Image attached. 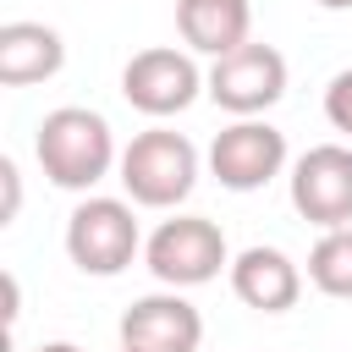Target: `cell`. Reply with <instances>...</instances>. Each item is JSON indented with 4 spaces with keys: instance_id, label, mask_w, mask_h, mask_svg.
<instances>
[{
    "instance_id": "1",
    "label": "cell",
    "mask_w": 352,
    "mask_h": 352,
    "mask_svg": "<svg viewBox=\"0 0 352 352\" xmlns=\"http://www.w3.org/2000/svg\"><path fill=\"white\" fill-rule=\"evenodd\" d=\"M33 154H38V170L66 187V192H94L110 170H121V154H116V132L99 110L88 104H60L38 121L33 132Z\"/></svg>"
},
{
    "instance_id": "2",
    "label": "cell",
    "mask_w": 352,
    "mask_h": 352,
    "mask_svg": "<svg viewBox=\"0 0 352 352\" xmlns=\"http://www.w3.org/2000/svg\"><path fill=\"white\" fill-rule=\"evenodd\" d=\"M192 182H198V148L170 126H148L121 148V187L143 209H176L192 192Z\"/></svg>"
},
{
    "instance_id": "3",
    "label": "cell",
    "mask_w": 352,
    "mask_h": 352,
    "mask_svg": "<svg viewBox=\"0 0 352 352\" xmlns=\"http://www.w3.org/2000/svg\"><path fill=\"white\" fill-rule=\"evenodd\" d=\"M143 264L154 270L160 286L187 292V286H204L220 270H231V248H226V231L209 214H170L143 242Z\"/></svg>"
},
{
    "instance_id": "4",
    "label": "cell",
    "mask_w": 352,
    "mask_h": 352,
    "mask_svg": "<svg viewBox=\"0 0 352 352\" xmlns=\"http://www.w3.org/2000/svg\"><path fill=\"white\" fill-rule=\"evenodd\" d=\"M143 236H138V220H132V204L126 198H99L88 192L72 220H66V258L82 270V275H121L132 258H138Z\"/></svg>"
},
{
    "instance_id": "5",
    "label": "cell",
    "mask_w": 352,
    "mask_h": 352,
    "mask_svg": "<svg viewBox=\"0 0 352 352\" xmlns=\"http://www.w3.org/2000/svg\"><path fill=\"white\" fill-rule=\"evenodd\" d=\"M204 94L226 116L253 121V116H264L270 104L286 99V55L275 44H242L204 72Z\"/></svg>"
},
{
    "instance_id": "6",
    "label": "cell",
    "mask_w": 352,
    "mask_h": 352,
    "mask_svg": "<svg viewBox=\"0 0 352 352\" xmlns=\"http://www.w3.org/2000/svg\"><path fill=\"white\" fill-rule=\"evenodd\" d=\"M204 94V72L192 60V50H170V44H154V50H138L121 72V99L154 121L165 116H182L192 110Z\"/></svg>"
},
{
    "instance_id": "7",
    "label": "cell",
    "mask_w": 352,
    "mask_h": 352,
    "mask_svg": "<svg viewBox=\"0 0 352 352\" xmlns=\"http://www.w3.org/2000/svg\"><path fill=\"white\" fill-rule=\"evenodd\" d=\"M286 170V132L270 126L264 116L253 121H231L214 132L209 143V176L226 192H258Z\"/></svg>"
},
{
    "instance_id": "8",
    "label": "cell",
    "mask_w": 352,
    "mask_h": 352,
    "mask_svg": "<svg viewBox=\"0 0 352 352\" xmlns=\"http://www.w3.org/2000/svg\"><path fill=\"white\" fill-rule=\"evenodd\" d=\"M292 209L324 231L352 226V148L346 143H319L297 154L292 165Z\"/></svg>"
},
{
    "instance_id": "9",
    "label": "cell",
    "mask_w": 352,
    "mask_h": 352,
    "mask_svg": "<svg viewBox=\"0 0 352 352\" xmlns=\"http://www.w3.org/2000/svg\"><path fill=\"white\" fill-rule=\"evenodd\" d=\"M121 346H138V352H198L204 346V314L182 292H148L121 314Z\"/></svg>"
},
{
    "instance_id": "10",
    "label": "cell",
    "mask_w": 352,
    "mask_h": 352,
    "mask_svg": "<svg viewBox=\"0 0 352 352\" xmlns=\"http://www.w3.org/2000/svg\"><path fill=\"white\" fill-rule=\"evenodd\" d=\"M231 292L258 314H286L302 297V270L292 264V253L253 242V248H242L231 258Z\"/></svg>"
},
{
    "instance_id": "11",
    "label": "cell",
    "mask_w": 352,
    "mask_h": 352,
    "mask_svg": "<svg viewBox=\"0 0 352 352\" xmlns=\"http://www.w3.org/2000/svg\"><path fill=\"white\" fill-rule=\"evenodd\" d=\"M176 33L192 55L226 60L231 50L253 44V6L248 0H176Z\"/></svg>"
},
{
    "instance_id": "12",
    "label": "cell",
    "mask_w": 352,
    "mask_h": 352,
    "mask_svg": "<svg viewBox=\"0 0 352 352\" xmlns=\"http://www.w3.org/2000/svg\"><path fill=\"white\" fill-rule=\"evenodd\" d=\"M66 66V44L50 22H6L0 28V88L50 82Z\"/></svg>"
},
{
    "instance_id": "13",
    "label": "cell",
    "mask_w": 352,
    "mask_h": 352,
    "mask_svg": "<svg viewBox=\"0 0 352 352\" xmlns=\"http://www.w3.org/2000/svg\"><path fill=\"white\" fill-rule=\"evenodd\" d=\"M308 280L324 297H352V226L324 231L308 253Z\"/></svg>"
},
{
    "instance_id": "14",
    "label": "cell",
    "mask_w": 352,
    "mask_h": 352,
    "mask_svg": "<svg viewBox=\"0 0 352 352\" xmlns=\"http://www.w3.org/2000/svg\"><path fill=\"white\" fill-rule=\"evenodd\" d=\"M324 121L336 132H352V66L330 77V88H324Z\"/></svg>"
},
{
    "instance_id": "15",
    "label": "cell",
    "mask_w": 352,
    "mask_h": 352,
    "mask_svg": "<svg viewBox=\"0 0 352 352\" xmlns=\"http://www.w3.org/2000/svg\"><path fill=\"white\" fill-rule=\"evenodd\" d=\"M0 182H6V220L16 214L22 204V182H16V160H0Z\"/></svg>"
},
{
    "instance_id": "16",
    "label": "cell",
    "mask_w": 352,
    "mask_h": 352,
    "mask_svg": "<svg viewBox=\"0 0 352 352\" xmlns=\"http://www.w3.org/2000/svg\"><path fill=\"white\" fill-rule=\"evenodd\" d=\"M38 352H77V346H72V341H44Z\"/></svg>"
},
{
    "instance_id": "17",
    "label": "cell",
    "mask_w": 352,
    "mask_h": 352,
    "mask_svg": "<svg viewBox=\"0 0 352 352\" xmlns=\"http://www.w3.org/2000/svg\"><path fill=\"white\" fill-rule=\"evenodd\" d=\"M324 11H352V0H319Z\"/></svg>"
},
{
    "instance_id": "18",
    "label": "cell",
    "mask_w": 352,
    "mask_h": 352,
    "mask_svg": "<svg viewBox=\"0 0 352 352\" xmlns=\"http://www.w3.org/2000/svg\"><path fill=\"white\" fill-rule=\"evenodd\" d=\"M121 352H138V346H121Z\"/></svg>"
}]
</instances>
